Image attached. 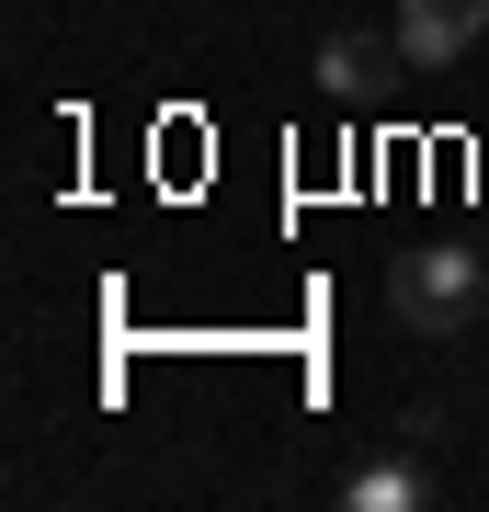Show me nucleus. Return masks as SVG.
I'll return each instance as SVG.
<instances>
[{
	"label": "nucleus",
	"instance_id": "f257e3e1",
	"mask_svg": "<svg viewBox=\"0 0 489 512\" xmlns=\"http://www.w3.org/2000/svg\"><path fill=\"white\" fill-rule=\"evenodd\" d=\"M387 308H399V330H421V342H455L478 308H489V274L467 239H421V251L387 262Z\"/></svg>",
	"mask_w": 489,
	"mask_h": 512
},
{
	"label": "nucleus",
	"instance_id": "f03ea898",
	"mask_svg": "<svg viewBox=\"0 0 489 512\" xmlns=\"http://www.w3.org/2000/svg\"><path fill=\"white\" fill-rule=\"evenodd\" d=\"M308 69H319V92L342 114H364V103H387V80H399L410 57H399V35H353V23H342V35H319Z\"/></svg>",
	"mask_w": 489,
	"mask_h": 512
},
{
	"label": "nucleus",
	"instance_id": "7ed1b4c3",
	"mask_svg": "<svg viewBox=\"0 0 489 512\" xmlns=\"http://www.w3.org/2000/svg\"><path fill=\"white\" fill-rule=\"evenodd\" d=\"M387 35H399L410 69H455V57L489 35V0H399V23H387Z\"/></svg>",
	"mask_w": 489,
	"mask_h": 512
},
{
	"label": "nucleus",
	"instance_id": "20e7f679",
	"mask_svg": "<svg viewBox=\"0 0 489 512\" xmlns=\"http://www.w3.org/2000/svg\"><path fill=\"white\" fill-rule=\"evenodd\" d=\"M433 501V444H387V456H364V467H342V512H421Z\"/></svg>",
	"mask_w": 489,
	"mask_h": 512
}]
</instances>
